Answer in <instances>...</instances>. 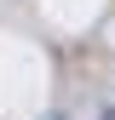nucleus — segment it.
I'll use <instances>...</instances> for the list:
<instances>
[{"label": "nucleus", "instance_id": "f257e3e1", "mask_svg": "<svg viewBox=\"0 0 115 120\" xmlns=\"http://www.w3.org/2000/svg\"><path fill=\"white\" fill-rule=\"evenodd\" d=\"M46 120H69V114H46Z\"/></svg>", "mask_w": 115, "mask_h": 120}, {"label": "nucleus", "instance_id": "f03ea898", "mask_svg": "<svg viewBox=\"0 0 115 120\" xmlns=\"http://www.w3.org/2000/svg\"><path fill=\"white\" fill-rule=\"evenodd\" d=\"M104 120H115V109H109V114H104Z\"/></svg>", "mask_w": 115, "mask_h": 120}]
</instances>
